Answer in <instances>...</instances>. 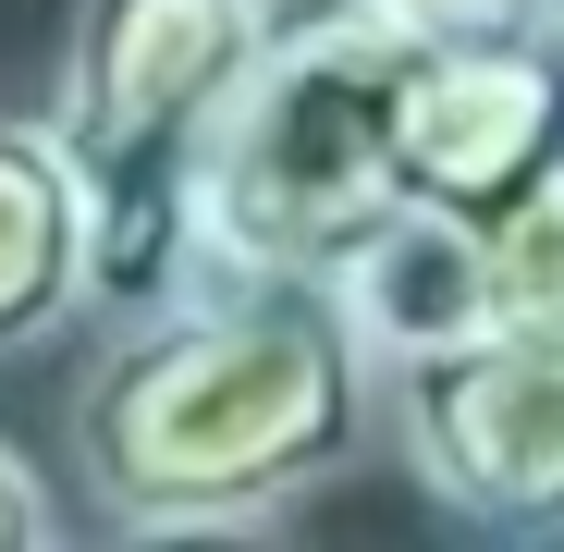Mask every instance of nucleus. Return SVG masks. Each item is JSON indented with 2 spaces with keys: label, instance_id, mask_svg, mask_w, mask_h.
Returning a JSON list of instances; mask_svg holds the SVG:
<instances>
[{
  "label": "nucleus",
  "instance_id": "obj_1",
  "mask_svg": "<svg viewBox=\"0 0 564 552\" xmlns=\"http://www.w3.org/2000/svg\"><path fill=\"white\" fill-rule=\"evenodd\" d=\"M381 430V368L344 332L319 270L197 283L86 368L74 467L123 540H221L295 516Z\"/></svg>",
  "mask_w": 564,
  "mask_h": 552
},
{
  "label": "nucleus",
  "instance_id": "obj_2",
  "mask_svg": "<svg viewBox=\"0 0 564 552\" xmlns=\"http://www.w3.org/2000/svg\"><path fill=\"white\" fill-rule=\"evenodd\" d=\"M405 74L417 25L368 0H282L246 86L209 123L197 160V270H332L368 221L405 197Z\"/></svg>",
  "mask_w": 564,
  "mask_h": 552
},
{
  "label": "nucleus",
  "instance_id": "obj_3",
  "mask_svg": "<svg viewBox=\"0 0 564 552\" xmlns=\"http://www.w3.org/2000/svg\"><path fill=\"white\" fill-rule=\"evenodd\" d=\"M282 0H74V37L50 74V136L86 172L99 221V320H148L197 295V160L246 86Z\"/></svg>",
  "mask_w": 564,
  "mask_h": 552
},
{
  "label": "nucleus",
  "instance_id": "obj_4",
  "mask_svg": "<svg viewBox=\"0 0 564 552\" xmlns=\"http://www.w3.org/2000/svg\"><path fill=\"white\" fill-rule=\"evenodd\" d=\"M381 442L430 516L479 540H564V332H479L381 381Z\"/></svg>",
  "mask_w": 564,
  "mask_h": 552
},
{
  "label": "nucleus",
  "instance_id": "obj_5",
  "mask_svg": "<svg viewBox=\"0 0 564 552\" xmlns=\"http://www.w3.org/2000/svg\"><path fill=\"white\" fill-rule=\"evenodd\" d=\"M405 197L503 221L528 184L564 160V25H454L417 37L405 74Z\"/></svg>",
  "mask_w": 564,
  "mask_h": 552
},
{
  "label": "nucleus",
  "instance_id": "obj_6",
  "mask_svg": "<svg viewBox=\"0 0 564 552\" xmlns=\"http://www.w3.org/2000/svg\"><path fill=\"white\" fill-rule=\"evenodd\" d=\"M332 307L344 332L368 344V368H417V356H454V344H479L503 332V283H491V221H466V209H430V197H393L381 221H368L332 270Z\"/></svg>",
  "mask_w": 564,
  "mask_h": 552
},
{
  "label": "nucleus",
  "instance_id": "obj_7",
  "mask_svg": "<svg viewBox=\"0 0 564 552\" xmlns=\"http://www.w3.org/2000/svg\"><path fill=\"white\" fill-rule=\"evenodd\" d=\"M74 307H99V221L86 172L50 136V111H0V356L50 344Z\"/></svg>",
  "mask_w": 564,
  "mask_h": 552
},
{
  "label": "nucleus",
  "instance_id": "obj_8",
  "mask_svg": "<svg viewBox=\"0 0 564 552\" xmlns=\"http://www.w3.org/2000/svg\"><path fill=\"white\" fill-rule=\"evenodd\" d=\"M491 283H503V320L564 332V160L491 221Z\"/></svg>",
  "mask_w": 564,
  "mask_h": 552
},
{
  "label": "nucleus",
  "instance_id": "obj_9",
  "mask_svg": "<svg viewBox=\"0 0 564 552\" xmlns=\"http://www.w3.org/2000/svg\"><path fill=\"white\" fill-rule=\"evenodd\" d=\"M62 540V516H50V491H37V467L13 442H0V552H50Z\"/></svg>",
  "mask_w": 564,
  "mask_h": 552
},
{
  "label": "nucleus",
  "instance_id": "obj_10",
  "mask_svg": "<svg viewBox=\"0 0 564 552\" xmlns=\"http://www.w3.org/2000/svg\"><path fill=\"white\" fill-rule=\"evenodd\" d=\"M368 13H393L417 37H454V25H540V0H368Z\"/></svg>",
  "mask_w": 564,
  "mask_h": 552
},
{
  "label": "nucleus",
  "instance_id": "obj_11",
  "mask_svg": "<svg viewBox=\"0 0 564 552\" xmlns=\"http://www.w3.org/2000/svg\"><path fill=\"white\" fill-rule=\"evenodd\" d=\"M540 25H564V0H540Z\"/></svg>",
  "mask_w": 564,
  "mask_h": 552
}]
</instances>
